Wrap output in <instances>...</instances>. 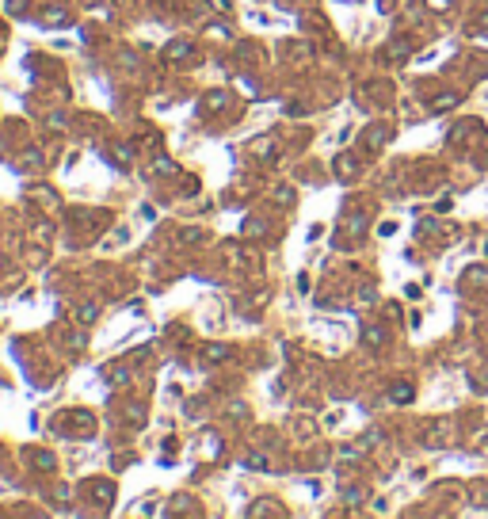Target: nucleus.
Segmentation results:
<instances>
[{
    "label": "nucleus",
    "instance_id": "f257e3e1",
    "mask_svg": "<svg viewBox=\"0 0 488 519\" xmlns=\"http://www.w3.org/2000/svg\"><path fill=\"white\" fill-rule=\"evenodd\" d=\"M393 397H397V401H408V397H412V389H408V386H401V389H393Z\"/></svg>",
    "mask_w": 488,
    "mask_h": 519
}]
</instances>
